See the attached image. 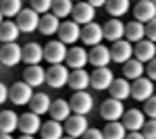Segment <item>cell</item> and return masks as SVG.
I'll list each match as a JSON object with an SVG mask.
<instances>
[{
    "label": "cell",
    "mask_w": 156,
    "mask_h": 139,
    "mask_svg": "<svg viewBox=\"0 0 156 139\" xmlns=\"http://www.w3.org/2000/svg\"><path fill=\"white\" fill-rule=\"evenodd\" d=\"M2 17H4V15H2V12H0V25H2V23H4V21H2Z\"/></svg>",
    "instance_id": "49"
},
{
    "label": "cell",
    "mask_w": 156,
    "mask_h": 139,
    "mask_svg": "<svg viewBox=\"0 0 156 139\" xmlns=\"http://www.w3.org/2000/svg\"><path fill=\"white\" fill-rule=\"evenodd\" d=\"M90 58V64H94L96 69H102V67H108V62L112 60L110 58V50L106 46H102V44H98V46L92 48V52L87 54Z\"/></svg>",
    "instance_id": "19"
},
{
    "label": "cell",
    "mask_w": 156,
    "mask_h": 139,
    "mask_svg": "<svg viewBox=\"0 0 156 139\" xmlns=\"http://www.w3.org/2000/svg\"><path fill=\"white\" fill-rule=\"evenodd\" d=\"M144 71H146L144 64H142L140 60H135V58L127 60V62H125V67H123V73H125V77H127V79H140Z\"/></svg>",
    "instance_id": "35"
},
{
    "label": "cell",
    "mask_w": 156,
    "mask_h": 139,
    "mask_svg": "<svg viewBox=\"0 0 156 139\" xmlns=\"http://www.w3.org/2000/svg\"><path fill=\"white\" fill-rule=\"evenodd\" d=\"M133 15H135V21H140V23L148 21L150 23L152 19H156V4L152 0H140L133 9Z\"/></svg>",
    "instance_id": "15"
},
{
    "label": "cell",
    "mask_w": 156,
    "mask_h": 139,
    "mask_svg": "<svg viewBox=\"0 0 156 139\" xmlns=\"http://www.w3.org/2000/svg\"><path fill=\"white\" fill-rule=\"evenodd\" d=\"M83 139H104V133L100 129H87L83 133Z\"/></svg>",
    "instance_id": "42"
},
{
    "label": "cell",
    "mask_w": 156,
    "mask_h": 139,
    "mask_svg": "<svg viewBox=\"0 0 156 139\" xmlns=\"http://www.w3.org/2000/svg\"><path fill=\"white\" fill-rule=\"evenodd\" d=\"M123 125H125L127 131H140L146 125V114L140 112L137 108H131V110H127L123 114Z\"/></svg>",
    "instance_id": "18"
},
{
    "label": "cell",
    "mask_w": 156,
    "mask_h": 139,
    "mask_svg": "<svg viewBox=\"0 0 156 139\" xmlns=\"http://www.w3.org/2000/svg\"><path fill=\"white\" fill-rule=\"evenodd\" d=\"M67 46L62 44V42H48L46 46H44V58L48 60L50 64H60L65 58H67Z\"/></svg>",
    "instance_id": "7"
},
{
    "label": "cell",
    "mask_w": 156,
    "mask_h": 139,
    "mask_svg": "<svg viewBox=\"0 0 156 139\" xmlns=\"http://www.w3.org/2000/svg\"><path fill=\"white\" fill-rule=\"evenodd\" d=\"M40 129H42L40 114H36V112H27V114L19 116V131H21L23 135H36Z\"/></svg>",
    "instance_id": "17"
},
{
    "label": "cell",
    "mask_w": 156,
    "mask_h": 139,
    "mask_svg": "<svg viewBox=\"0 0 156 139\" xmlns=\"http://www.w3.org/2000/svg\"><path fill=\"white\" fill-rule=\"evenodd\" d=\"M123 114L125 112H123V102L121 100L110 98V100H104L102 106H100V116L104 120H119Z\"/></svg>",
    "instance_id": "9"
},
{
    "label": "cell",
    "mask_w": 156,
    "mask_h": 139,
    "mask_svg": "<svg viewBox=\"0 0 156 139\" xmlns=\"http://www.w3.org/2000/svg\"><path fill=\"white\" fill-rule=\"evenodd\" d=\"M133 56L140 62H150L152 58H156V46L150 40H142L133 46Z\"/></svg>",
    "instance_id": "16"
},
{
    "label": "cell",
    "mask_w": 156,
    "mask_h": 139,
    "mask_svg": "<svg viewBox=\"0 0 156 139\" xmlns=\"http://www.w3.org/2000/svg\"><path fill=\"white\" fill-rule=\"evenodd\" d=\"M112 81H115V77H112V71H108V67L96 69L90 75V85H92L94 89H100V92H102V89H108Z\"/></svg>",
    "instance_id": "12"
},
{
    "label": "cell",
    "mask_w": 156,
    "mask_h": 139,
    "mask_svg": "<svg viewBox=\"0 0 156 139\" xmlns=\"http://www.w3.org/2000/svg\"><path fill=\"white\" fill-rule=\"evenodd\" d=\"M146 73H148V77H150L152 81H156V58H152V60L148 62V69H146Z\"/></svg>",
    "instance_id": "43"
},
{
    "label": "cell",
    "mask_w": 156,
    "mask_h": 139,
    "mask_svg": "<svg viewBox=\"0 0 156 139\" xmlns=\"http://www.w3.org/2000/svg\"><path fill=\"white\" fill-rule=\"evenodd\" d=\"M37 29H40L44 35H54V33H58V29H60L58 17H54L52 12H46L44 17H40V27H37Z\"/></svg>",
    "instance_id": "26"
},
{
    "label": "cell",
    "mask_w": 156,
    "mask_h": 139,
    "mask_svg": "<svg viewBox=\"0 0 156 139\" xmlns=\"http://www.w3.org/2000/svg\"><path fill=\"white\" fill-rule=\"evenodd\" d=\"M23 60V48L19 46V44H4V46L0 48V62L2 64H6V67H15V64H19Z\"/></svg>",
    "instance_id": "5"
},
{
    "label": "cell",
    "mask_w": 156,
    "mask_h": 139,
    "mask_svg": "<svg viewBox=\"0 0 156 139\" xmlns=\"http://www.w3.org/2000/svg\"><path fill=\"white\" fill-rule=\"evenodd\" d=\"M9 98H11L12 104H17V106L29 104L31 98H34V87L27 85L25 81H19V83H15L11 89H9Z\"/></svg>",
    "instance_id": "1"
},
{
    "label": "cell",
    "mask_w": 156,
    "mask_h": 139,
    "mask_svg": "<svg viewBox=\"0 0 156 139\" xmlns=\"http://www.w3.org/2000/svg\"><path fill=\"white\" fill-rule=\"evenodd\" d=\"M152 2H156V0H152Z\"/></svg>",
    "instance_id": "52"
},
{
    "label": "cell",
    "mask_w": 156,
    "mask_h": 139,
    "mask_svg": "<svg viewBox=\"0 0 156 139\" xmlns=\"http://www.w3.org/2000/svg\"><path fill=\"white\" fill-rule=\"evenodd\" d=\"M0 139H12L9 133H0Z\"/></svg>",
    "instance_id": "47"
},
{
    "label": "cell",
    "mask_w": 156,
    "mask_h": 139,
    "mask_svg": "<svg viewBox=\"0 0 156 139\" xmlns=\"http://www.w3.org/2000/svg\"><path fill=\"white\" fill-rule=\"evenodd\" d=\"M87 2H90V4H92V6L96 9V6H106L108 0H87Z\"/></svg>",
    "instance_id": "46"
},
{
    "label": "cell",
    "mask_w": 156,
    "mask_h": 139,
    "mask_svg": "<svg viewBox=\"0 0 156 139\" xmlns=\"http://www.w3.org/2000/svg\"><path fill=\"white\" fill-rule=\"evenodd\" d=\"M50 116H52V120H58V123L67 120L71 116V104L67 100H54L50 104Z\"/></svg>",
    "instance_id": "23"
},
{
    "label": "cell",
    "mask_w": 156,
    "mask_h": 139,
    "mask_svg": "<svg viewBox=\"0 0 156 139\" xmlns=\"http://www.w3.org/2000/svg\"><path fill=\"white\" fill-rule=\"evenodd\" d=\"M102 133H104V139H125L127 129H125V125L119 123V120H110L106 127H104Z\"/></svg>",
    "instance_id": "33"
},
{
    "label": "cell",
    "mask_w": 156,
    "mask_h": 139,
    "mask_svg": "<svg viewBox=\"0 0 156 139\" xmlns=\"http://www.w3.org/2000/svg\"><path fill=\"white\" fill-rule=\"evenodd\" d=\"M67 64L71 67V69H83L85 64L90 62V58H87V52H85L83 48H71L69 52H67Z\"/></svg>",
    "instance_id": "21"
},
{
    "label": "cell",
    "mask_w": 156,
    "mask_h": 139,
    "mask_svg": "<svg viewBox=\"0 0 156 139\" xmlns=\"http://www.w3.org/2000/svg\"><path fill=\"white\" fill-rule=\"evenodd\" d=\"M81 40H83L85 46L94 48L104 40V29L96 23H87V25H83V29H81Z\"/></svg>",
    "instance_id": "13"
},
{
    "label": "cell",
    "mask_w": 156,
    "mask_h": 139,
    "mask_svg": "<svg viewBox=\"0 0 156 139\" xmlns=\"http://www.w3.org/2000/svg\"><path fill=\"white\" fill-rule=\"evenodd\" d=\"M142 135H144L146 139H156V118H150V120H146Z\"/></svg>",
    "instance_id": "39"
},
{
    "label": "cell",
    "mask_w": 156,
    "mask_h": 139,
    "mask_svg": "<svg viewBox=\"0 0 156 139\" xmlns=\"http://www.w3.org/2000/svg\"><path fill=\"white\" fill-rule=\"evenodd\" d=\"M62 139H75V137H62Z\"/></svg>",
    "instance_id": "50"
},
{
    "label": "cell",
    "mask_w": 156,
    "mask_h": 139,
    "mask_svg": "<svg viewBox=\"0 0 156 139\" xmlns=\"http://www.w3.org/2000/svg\"><path fill=\"white\" fill-rule=\"evenodd\" d=\"M17 37H19V27H17V23L4 21V23L0 25V42L2 44H12Z\"/></svg>",
    "instance_id": "32"
},
{
    "label": "cell",
    "mask_w": 156,
    "mask_h": 139,
    "mask_svg": "<svg viewBox=\"0 0 156 139\" xmlns=\"http://www.w3.org/2000/svg\"><path fill=\"white\" fill-rule=\"evenodd\" d=\"M146 37L156 44V19H152V21L148 23V27H146Z\"/></svg>",
    "instance_id": "41"
},
{
    "label": "cell",
    "mask_w": 156,
    "mask_h": 139,
    "mask_svg": "<svg viewBox=\"0 0 156 139\" xmlns=\"http://www.w3.org/2000/svg\"><path fill=\"white\" fill-rule=\"evenodd\" d=\"M69 104H71V110L73 114H87L90 110H92V106H94V100H92V96L87 92H75L71 96V100H69Z\"/></svg>",
    "instance_id": "6"
},
{
    "label": "cell",
    "mask_w": 156,
    "mask_h": 139,
    "mask_svg": "<svg viewBox=\"0 0 156 139\" xmlns=\"http://www.w3.org/2000/svg\"><path fill=\"white\" fill-rule=\"evenodd\" d=\"M108 92H110V98H115V100H121V102H123L125 98L131 96V83H127L125 79H115V81L110 83Z\"/></svg>",
    "instance_id": "24"
},
{
    "label": "cell",
    "mask_w": 156,
    "mask_h": 139,
    "mask_svg": "<svg viewBox=\"0 0 156 139\" xmlns=\"http://www.w3.org/2000/svg\"><path fill=\"white\" fill-rule=\"evenodd\" d=\"M152 96H154V83H152V79L140 77V79H135V81L131 83V98L133 100L146 102V100L152 98Z\"/></svg>",
    "instance_id": "4"
},
{
    "label": "cell",
    "mask_w": 156,
    "mask_h": 139,
    "mask_svg": "<svg viewBox=\"0 0 156 139\" xmlns=\"http://www.w3.org/2000/svg\"><path fill=\"white\" fill-rule=\"evenodd\" d=\"M19 129V116L15 114L12 110H2L0 112V133H9Z\"/></svg>",
    "instance_id": "25"
},
{
    "label": "cell",
    "mask_w": 156,
    "mask_h": 139,
    "mask_svg": "<svg viewBox=\"0 0 156 139\" xmlns=\"http://www.w3.org/2000/svg\"><path fill=\"white\" fill-rule=\"evenodd\" d=\"M40 133H42V139H62L65 129L60 127L58 120H48V123H44V125H42Z\"/></svg>",
    "instance_id": "31"
},
{
    "label": "cell",
    "mask_w": 156,
    "mask_h": 139,
    "mask_svg": "<svg viewBox=\"0 0 156 139\" xmlns=\"http://www.w3.org/2000/svg\"><path fill=\"white\" fill-rule=\"evenodd\" d=\"M69 85H71L75 92H83L85 87L90 85V75H87L83 69H75L71 75H69Z\"/></svg>",
    "instance_id": "30"
},
{
    "label": "cell",
    "mask_w": 156,
    "mask_h": 139,
    "mask_svg": "<svg viewBox=\"0 0 156 139\" xmlns=\"http://www.w3.org/2000/svg\"><path fill=\"white\" fill-rule=\"evenodd\" d=\"M58 37L62 44H75L77 40H81V29L75 21H65V23H60Z\"/></svg>",
    "instance_id": "14"
},
{
    "label": "cell",
    "mask_w": 156,
    "mask_h": 139,
    "mask_svg": "<svg viewBox=\"0 0 156 139\" xmlns=\"http://www.w3.org/2000/svg\"><path fill=\"white\" fill-rule=\"evenodd\" d=\"M144 114H148L150 118H156V96L148 98L144 104Z\"/></svg>",
    "instance_id": "40"
},
{
    "label": "cell",
    "mask_w": 156,
    "mask_h": 139,
    "mask_svg": "<svg viewBox=\"0 0 156 139\" xmlns=\"http://www.w3.org/2000/svg\"><path fill=\"white\" fill-rule=\"evenodd\" d=\"M65 131L69 137H83V133L87 131V118L83 114H73L67 118L65 123Z\"/></svg>",
    "instance_id": "11"
},
{
    "label": "cell",
    "mask_w": 156,
    "mask_h": 139,
    "mask_svg": "<svg viewBox=\"0 0 156 139\" xmlns=\"http://www.w3.org/2000/svg\"><path fill=\"white\" fill-rule=\"evenodd\" d=\"M27 85L31 87H40L42 83H46V71L42 69L40 64H29L25 69V79H23Z\"/></svg>",
    "instance_id": "20"
},
{
    "label": "cell",
    "mask_w": 156,
    "mask_h": 139,
    "mask_svg": "<svg viewBox=\"0 0 156 139\" xmlns=\"http://www.w3.org/2000/svg\"><path fill=\"white\" fill-rule=\"evenodd\" d=\"M106 11L110 12L112 19L123 17L125 12L129 11V0H108V2H106Z\"/></svg>",
    "instance_id": "34"
},
{
    "label": "cell",
    "mask_w": 156,
    "mask_h": 139,
    "mask_svg": "<svg viewBox=\"0 0 156 139\" xmlns=\"http://www.w3.org/2000/svg\"><path fill=\"white\" fill-rule=\"evenodd\" d=\"M6 98H9V89H6V85H4V83H0V104H4V102H6Z\"/></svg>",
    "instance_id": "44"
},
{
    "label": "cell",
    "mask_w": 156,
    "mask_h": 139,
    "mask_svg": "<svg viewBox=\"0 0 156 139\" xmlns=\"http://www.w3.org/2000/svg\"><path fill=\"white\" fill-rule=\"evenodd\" d=\"M17 27L23 33L36 31L37 27H40V15L36 11H31V9H23V11L17 15Z\"/></svg>",
    "instance_id": "3"
},
{
    "label": "cell",
    "mask_w": 156,
    "mask_h": 139,
    "mask_svg": "<svg viewBox=\"0 0 156 139\" xmlns=\"http://www.w3.org/2000/svg\"><path fill=\"white\" fill-rule=\"evenodd\" d=\"M104 29V37H106L108 42H119L121 37L125 35V25L121 23V21H117V19H110V21H106V25L102 27Z\"/></svg>",
    "instance_id": "22"
},
{
    "label": "cell",
    "mask_w": 156,
    "mask_h": 139,
    "mask_svg": "<svg viewBox=\"0 0 156 139\" xmlns=\"http://www.w3.org/2000/svg\"><path fill=\"white\" fill-rule=\"evenodd\" d=\"M131 56H133V44L127 42V40H119V42H115L112 48H110V58L115 62L125 64L127 60H131Z\"/></svg>",
    "instance_id": "8"
},
{
    "label": "cell",
    "mask_w": 156,
    "mask_h": 139,
    "mask_svg": "<svg viewBox=\"0 0 156 139\" xmlns=\"http://www.w3.org/2000/svg\"><path fill=\"white\" fill-rule=\"evenodd\" d=\"M125 37H127V42H131V44L142 42V40L146 37V27H144V23L133 21V23L125 25Z\"/></svg>",
    "instance_id": "29"
},
{
    "label": "cell",
    "mask_w": 156,
    "mask_h": 139,
    "mask_svg": "<svg viewBox=\"0 0 156 139\" xmlns=\"http://www.w3.org/2000/svg\"><path fill=\"white\" fill-rule=\"evenodd\" d=\"M73 12V2L71 0H52V15L58 17V19H65Z\"/></svg>",
    "instance_id": "36"
},
{
    "label": "cell",
    "mask_w": 156,
    "mask_h": 139,
    "mask_svg": "<svg viewBox=\"0 0 156 139\" xmlns=\"http://www.w3.org/2000/svg\"><path fill=\"white\" fill-rule=\"evenodd\" d=\"M19 139H34L31 135H25V137H19Z\"/></svg>",
    "instance_id": "48"
},
{
    "label": "cell",
    "mask_w": 156,
    "mask_h": 139,
    "mask_svg": "<svg viewBox=\"0 0 156 139\" xmlns=\"http://www.w3.org/2000/svg\"><path fill=\"white\" fill-rule=\"evenodd\" d=\"M137 2H140V0H137Z\"/></svg>",
    "instance_id": "53"
},
{
    "label": "cell",
    "mask_w": 156,
    "mask_h": 139,
    "mask_svg": "<svg viewBox=\"0 0 156 139\" xmlns=\"http://www.w3.org/2000/svg\"><path fill=\"white\" fill-rule=\"evenodd\" d=\"M69 71L67 67H62V64H52L48 71H46V83H48L50 87H54V89H58V87H65V85H69Z\"/></svg>",
    "instance_id": "2"
},
{
    "label": "cell",
    "mask_w": 156,
    "mask_h": 139,
    "mask_svg": "<svg viewBox=\"0 0 156 139\" xmlns=\"http://www.w3.org/2000/svg\"><path fill=\"white\" fill-rule=\"evenodd\" d=\"M71 2H73V0H71ZM75 2H81V0H75Z\"/></svg>",
    "instance_id": "51"
},
{
    "label": "cell",
    "mask_w": 156,
    "mask_h": 139,
    "mask_svg": "<svg viewBox=\"0 0 156 139\" xmlns=\"http://www.w3.org/2000/svg\"><path fill=\"white\" fill-rule=\"evenodd\" d=\"M42 58H44V48L40 44L31 42V44H27L23 48V62H27V64H40Z\"/></svg>",
    "instance_id": "27"
},
{
    "label": "cell",
    "mask_w": 156,
    "mask_h": 139,
    "mask_svg": "<svg viewBox=\"0 0 156 139\" xmlns=\"http://www.w3.org/2000/svg\"><path fill=\"white\" fill-rule=\"evenodd\" d=\"M21 11V0H0V12L4 17H17Z\"/></svg>",
    "instance_id": "37"
},
{
    "label": "cell",
    "mask_w": 156,
    "mask_h": 139,
    "mask_svg": "<svg viewBox=\"0 0 156 139\" xmlns=\"http://www.w3.org/2000/svg\"><path fill=\"white\" fill-rule=\"evenodd\" d=\"M96 17V9L90 4V2H79L73 6V21L77 25H87L94 21Z\"/></svg>",
    "instance_id": "10"
},
{
    "label": "cell",
    "mask_w": 156,
    "mask_h": 139,
    "mask_svg": "<svg viewBox=\"0 0 156 139\" xmlns=\"http://www.w3.org/2000/svg\"><path fill=\"white\" fill-rule=\"evenodd\" d=\"M31 11H36L37 15H46L52 11V0H31Z\"/></svg>",
    "instance_id": "38"
},
{
    "label": "cell",
    "mask_w": 156,
    "mask_h": 139,
    "mask_svg": "<svg viewBox=\"0 0 156 139\" xmlns=\"http://www.w3.org/2000/svg\"><path fill=\"white\" fill-rule=\"evenodd\" d=\"M50 98L46 96V93H34V98H31V102H29V108H31V112H36V114H46V112H50Z\"/></svg>",
    "instance_id": "28"
},
{
    "label": "cell",
    "mask_w": 156,
    "mask_h": 139,
    "mask_svg": "<svg viewBox=\"0 0 156 139\" xmlns=\"http://www.w3.org/2000/svg\"><path fill=\"white\" fill-rule=\"evenodd\" d=\"M125 139H146V137L140 133V131H131L129 135H125Z\"/></svg>",
    "instance_id": "45"
}]
</instances>
